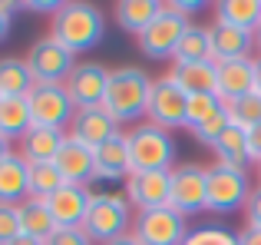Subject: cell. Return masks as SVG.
<instances>
[{"label": "cell", "mask_w": 261, "mask_h": 245, "mask_svg": "<svg viewBox=\"0 0 261 245\" xmlns=\"http://www.w3.org/2000/svg\"><path fill=\"white\" fill-rule=\"evenodd\" d=\"M17 215H20V235H30L37 242H46L53 232H57V222H53L50 209H46L43 199H27L17 206Z\"/></svg>", "instance_id": "25"}, {"label": "cell", "mask_w": 261, "mask_h": 245, "mask_svg": "<svg viewBox=\"0 0 261 245\" xmlns=\"http://www.w3.org/2000/svg\"><path fill=\"white\" fill-rule=\"evenodd\" d=\"M255 93H261V53L255 57Z\"/></svg>", "instance_id": "45"}, {"label": "cell", "mask_w": 261, "mask_h": 245, "mask_svg": "<svg viewBox=\"0 0 261 245\" xmlns=\"http://www.w3.org/2000/svg\"><path fill=\"white\" fill-rule=\"evenodd\" d=\"M50 37H57L73 57L96 50L106 37V13L96 4H86V0L60 4V10L50 17Z\"/></svg>", "instance_id": "1"}, {"label": "cell", "mask_w": 261, "mask_h": 245, "mask_svg": "<svg viewBox=\"0 0 261 245\" xmlns=\"http://www.w3.org/2000/svg\"><path fill=\"white\" fill-rule=\"evenodd\" d=\"M189 232H192L189 219L182 212H175L172 206L136 212V219H133V235L142 245H185Z\"/></svg>", "instance_id": "7"}, {"label": "cell", "mask_w": 261, "mask_h": 245, "mask_svg": "<svg viewBox=\"0 0 261 245\" xmlns=\"http://www.w3.org/2000/svg\"><path fill=\"white\" fill-rule=\"evenodd\" d=\"M0 100H4V96H0Z\"/></svg>", "instance_id": "49"}, {"label": "cell", "mask_w": 261, "mask_h": 245, "mask_svg": "<svg viewBox=\"0 0 261 245\" xmlns=\"http://www.w3.org/2000/svg\"><path fill=\"white\" fill-rule=\"evenodd\" d=\"M248 136V156H251V162H261V126H255L251 129V133H245Z\"/></svg>", "instance_id": "41"}, {"label": "cell", "mask_w": 261, "mask_h": 245, "mask_svg": "<svg viewBox=\"0 0 261 245\" xmlns=\"http://www.w3.org/2000/svg\"><path fill=\"white\" fill-rule=\"evenodd\" d=\"M215 20L255 33V27L261 23V0H218L215 4Z\"/></svg>", "instance_id": "27"}, {"label": "cell", "mask_w": 261, "mask_h": 245, "mask_svg": "<svg viewBox=\"0 0 261 245\" xmlns=\"http://www.w3.org/2000/svg\"><path fill=\"white\" fill-rule=\"evenodd\" d=\"M60 186H66L53 162H30V199H50Z\"/></svg>", "instance_id": "31"}, {"label": "cell", "mask_w": 261, "mask_h": 245, "mask_svg": "<svg viewBox=\"0 0 261 245\" xmlns=\"http://www.w3.org/2000/svg\"><path fill=\"white\" fill-rule=\"evenodd\" d=\"M222 100H218V93H198V96H189V103H185V129H195L198 122H205L208 116H215L218 110H222Z\"/></svg>", "instance_id": "32"}, {"label": "cell", "mask_w": 261, "mask_h": 245, "mask_svg": "<svg viewBox=\"0 0 261 245\" xmlns=\"http://www.w3.org/2000/svg\"><path fill=\"white\" fill-rule=\"evenodd\" d=\"M185 103H189V93L175 83L169 73L152 80V93H149V113H146V122L159 129H178L185 126Z\"/></svg>", "instance_id": "9"}, {"label": "cell", "mask_w": 261, "mask_h": 245, "mask_svg": "<svg viewBox=\"0 0 261 245\" xmlns=\"http://www.w3.org/2000/svg\"><path fill=\"white\" fill-rule=\"evenodd\" d=\"M169 77H172L189 96L218 90V63L215 60H205V63H172Z\"/></svg>", "instance_id": "22"}, {"label": "cell", "mask_w": 261, "mask_h": 245, "mask_svg": "<svg viewBox=\"0 0 261 245\" xmlns=\"http://www.w3.org/2000/svg\"><path fill=\"white\" fill-rule=\"evenodd\" d=\"M166 7H169L172 13H178V17H185V20H192L198 10H205L202 0H166Z\"/></svg>", "instance_id": "38"}, {"label": "cell", "mask_w": 261, "mask_h": 245, "mask_svg": "<svg viewBox=\"0 0 261 245\" xmlns=\"http://www.w3.org/2000/svg\"><path fill=\"white\" fill-rule=\"evenodd\" d=\"M20 4H7V0H0V43H4L7 37H10V27H13V10H17Z\"/></svg>", "instance_id": "39"}, {"label": "cell", "mask_w": 261, "mask_h": 245, "mask_svg": "<svg viewBox=\"0 0 261 245\" xmlns=\"http://www.w3.org/2000/svg\"><path fill=\"white\" fill-rule=\"evenodd\" d=\"M175 63H205L212 60V30L202 23H192L185 30V37L178 40V50H175Z\"/></svg>", "instance_id": "29"}, {"label": "cell", "mask_w": 261, "mask_h": 245, "mask_svg": "<svg viewBox=\"0 0 261 245\" xmlns=\"http://www.w3.org/2000/svg\"><path fill=\"white\" fill-rule=\"evenodd\" d=\"M53 166L60 169L66 186H89V182H96V149L83 146L80 139L66 133L60 153L53 156Z\"/></svg>", "instance_id": "15"}, {"label": "cell", "mask_w": 261, "mask_h": 245, "mask_svg": "<svg viewBox=\"0 0 261 245\" xmlns=\"http://www.w3.org/2000/svg\"><path fill=\"white\" fill-rule=\"evenodd\" d=\"M133 206L122 192H93V206L83 222V232L93 239V245H109L119 235L133 232Z\"/></svg>", "instance_id": "4"}, {"label": "cell", "mask_w": 261, "mask_h": 245, "mask_svg": "<svg viewBox=\"0 0 261 245\" xmlns=\"http://www.w3.org/2000/svg\"><path fill=\"white\" fill-rule=\"evenodd\" d=\"M10 245H43V242H37V239H30V235H20V239H13Z\"/></svg>", "instance_id": "46"}, {"label": "cell", "mask_w": 261, "mask_h": 245, "mask_svg": "<svg viewBox=\"0 0 261 245\" xmlns=\"http://www.w3.org/2000/svg\"><path fill=\"white\" fill-rule=\"evenodd\" d=\"M255 169H258V186H261V162H258V166H255Z\"/></svg>", "instance_id": "48"}, {"label": "cell", "mask_w": 261, "mask_h": 245, "mask_svg": "<svg viewBox=\"0 0 261 245\" xmlns=\"http://www.w3.org/2000/svg\"><path fill=\"white\" fill-rule=\"evenodd\" d=\"M129 142V166L133 173H172L178 166V146L169 129L152 122H139L126 133Z\"/></svg>", "instance_id": "3"}, {"label": "cell", "mask_w": 261, "mask_h": 245, "mask_svg": "<svg viewBox=\"0 0 261 245\" xmlns=\"http://www.w3.org/2000/svg\"><path fill=\"white\" fill-rule=\"evenodd\" d=\"M169 206L182 212L185 219L205 209V166L198 162H178L172 169V192Z\"/></svg>", "instance_id": "11"}, {"label": "cell", "mask_w": 261, "mask_h": 245, "mask_svg": "<svg viewBox=\"0 0 261 245\" xmlns=\"http://www.w3.org/2000/svg\"><path fill=\"white\" fill-rule=\"evenodd\" d=\"M63 139H66V133L30 126V129H27V136L20 139V149H17V153L23 156L27 162H53V156L60 153Z\"/></svg>", "instance_id": "23"}, {"label": "cell", "mask_w": 261, "mask_h": 245, "mask_svg": "<svg viewBox=\"0 0 261 245\" xmlns=\"http://www.w3.org/2000/svg\"><path fill=\"white\" fill-rule=\"evenodd\" d=\"M245 226H251V229H261V186L251 189V195H248V202H245Z\"/></svg>", "instance_id": "37"}, {"label": "cell", "mask_w": 261, "mask_h": 245, "mask_svg": "<svg viewBox=\"0 0 261 245\" xmlns=\"http://www.w3.org/2000/svg\"><path fill=\"white\" fill-rule=\"evenodd\" d=\"M13 153H17V149H13V142H10V139H4V136H0V162H7V159H10Z\"/></svg>", "instance_id": "43"}, {"label": "cell", "mask_w": 261, "mask_h": 245, "mask_svg": "<svg viewBox=\"0 0 261 245\" xmlns=\"http://www.w3.org/2000/svg\"><path fill=\"white\" fill-rule=\"evenodd\" d=\"M208 30H212V60L215 63L251 57V50H255V37L248 30H238V27L222 23V20H212Z\"/></svg>", "instance_id": "18"}, {"label": "cell", "mask_w": 261, "mask_h": 245, "mask_svg": "<svg viewBox=\"0 0 261 245\" xmlns=\"http://www.w3.org/2000/svg\"><path fill=\"white\" fill-rule=\"evenodd\" d=\"M129 173H133L129 142H126V133H119L96 149V182H126Z\"/></svg>", "instance_id": "19"}, {"label": "cell", "mask_w": 261, "mask_h": 245, "mask_svg": "<svg viewBox=\"0 0 261 245\" xmlns=\"http://www.w3.org/2000/svg\"><path fill=\"white\" fill-rule=\"evenodd\" d=\"M66 133H70L73 139H80L83 146H89V149H99L102 142H109L113 136H119L122 129L102 106H93V110H76V116H73Z\"/></svg>", "instance_id": "16"}, {"label": "cell", "mask_w": 261, "mask_h": 245, "mask_svg": "<svg viewBox=\"0 0 261 245\" xmlns=\"http://www.w3.org/2000/svg\"><path fill=\"white\" fill-rule=\"evenodd\" d=\"M228 113H225V106L215 113V116H208L205 122H198L195 129H192V136H195V142H202V146H208V149H215V142L222 139L225 133H228Z\"/></svg>", "instance_id": "33"}, {"label": "cell", "mask_w": 261, "mask_h": 245, "mask_svg": "<svg viewBox=\"0 0 261 245\" xmlns=\"http://www.w3.org/2000/svg\"><path fill=\"white\" fill-rule=\"evenodd\" d=\"M109 245H142V242L136 239L133 232H126V235H119V239H116V242H109Z\"/></svg>", "instance_id": "44"}, {"label": "cell", "mask_w": 261, "mask_h": 245, "mask_svg": "<svg viewBox=\"0 0 261 245\" xmlns=\"http://www.w3.org/2000/svg\"><path fill=\"white\" fill-rule=\"evenodd\" d=\"M13 239H20L17 206H0V245H10Z\"/></svg>", "instance_id": "35"}, {"label": "cell", "mask_w": 261, "mask_h": 245, "mask_svg": "<svg viewBox=\"0 0 261 245\" xmlns=\"http://www.w3.org/2000/svg\"><path fill=\"white\" fill-rule=\"evenodd\" d=\"M149 93H152V77L139 66H119L109 70V86L102 96V110L119 126H139L149 113Z\"/></svg>", "instance_id": "2"}, {"label": "cell", "mask_w": 261, "mask_h": 245, "mask_svg": "<svg viewBox=\"0 0 261 245\" xmlns=\"http://www.w3.org/2000/svg\"><path fill=\"white\" fill-rule=\"evenodd\" d=\"M251 37H255V50H258V53H261V23H258V27H255V33H251Z\"/></svg>", "instance_id": "47"}, {"label": "cell", "mask_w": 261, "mask_h": 245, "mask_svg": "<svg viewBox=\"0 0 261 245\" xmlns=\"http://www.w3.org/2000/svg\"><path fill=\"white\" fill-rule=\"evenodd\" d=\"M66 93L76 103V110H93V106H102V96H106L109 86V70L102 63H76L73 73L66 77Z\"/></svg>", "instance_id": "13"}, {"label": "cell", "mask_w": 261, "mask_h": 245, "mask_svg": "<svg viewBox=\"0 0 261 245\" xmlns=\"http://www.w3.org/2000/svg\"><path fill=\"white\" fill-rule=\"evenodd\" d=\"M27 103H30L33 126H40V129L66 133L73 116H76V103L70 100V93H66L63 83H37L33 93L27 96Z\"/></svg>", "instance_id": "6"}, {"label": "cell", "mask_w": 261, "mask_h": 245, "mask_svg": "<svg viewBox=\"0 0 261 245\" xmlns=\"http://www.w3.org/2000/svg\"><path fill=\"white\" fill-rule=\"evenodd\" d=\"M218 100L231 103L238 96L255 93V57H242V60H225L218 63Z\"/></svg>", "instance_id": "17"}, {"label": "cell", "mask_w": 261, "mask_h": 245, "mask_svg": "<svg viewBox=\"0 0 261 245\" xmlns=\"http://www.w3.org/2000/svg\"><path fill=\"white\" fill-rule=\"evenodd\" d=\"M30 126H33V119H30V103H27V96H4L0 100V136H4V139L20 142Z\"/></svg>", "instance_id": "26"}, {"label": "cell", "mask_w": 261, "mask_h": 245, "mask_svg": "<svg viewBox=\"0 0 261 245\" xmlns=\"http://www.w3.org/2000/svg\"><path fill=\"white\" fill-rule=\"evenodd\" d=\"M37 77L20 57H0V96H30Z\"/></svg>", "instance_id": "24"}, {"label": "cell", "mask_w": 261, "mask_h": 245, "mask_svg": "<svg viewBox=\"0 0 261 245\" xmlns=\"http://www.w3.org/2000/svg\"><path fill=\"white\" fill-rule=\"evenodd\" d=\"M192 27V20L178 17L166 7V10L159 13V17L152 20V23L146 27V30L136 37V43H139V53L149 60H172L175 50H178V40L185 37V30Z\"/></svg>", "instance_id": "8"}, {"label": "cell", "mask_w": 261, "mask_h": 245, "mask_svg": "<svg viewBox=\"0 0 261 245\" xmlns=\"http://www.w3.org/2000/svg\"><path fill=\"white\" fill-rule=\"evenodd\" d=\"M212 153H215V162L231 166V169H245V173H248V166H255L251 156H248V136H245L242 129H235V126H228V133L215 142Z\"/></svg>", "instance_id": "28"}, {"label": "cell", "mask_w": 261, "mask_h": 245, "mask_svg": "<svg viewBox=\"0 0 261 245\" xmlns=\"http://www.w3.org/2000/svg\"><path fill=\"white\" fill-rule=\"evenodd\" d=\"M50 209L57 229H83L89 206H93V189L89 186H60L50 199H43Z\"/></svg>", "instance_id": "14"}, {"label": "cell", "mask_w": 261, "mask_h": 245, "mask_svg": "<svg viewBox=\"0 0 261 245\" xmlns=\"http://www.w3.org/2000/svg\"><path fill=\"white\" fill-rule=\"evenodd\" d=\"M20 10H30V13H57L60 10V4L57 0H27V4H20Z\"/></svg>", "instance_id": "40"}, {"label": "cell", "mask_w": 261, "mask_h": 245, "mask_svg": "<svg viewBox=\"0 0 261 245\" xmlns=\"http://www.w3.org/2000/svg\"><path fill=\"white\" fill-rule=\"evenodd\" d=\"M43 245H93V239H89L83 229H57Z\"/></svg>", "instance_id": "36"}, {"label": "cell", "mask_w": 261, "mask_h": 245, "mask_svg": "<svg viewBox=\"0 0 261 245\" xmlns=\"http://www.w3.org/2000/svg\"><path fill=\"white\" fill-rule=\"evenodd\" d=\"M185 245H238V232L225 226H198L189 232Z\"/></svg>", "instance_id": "34"}, {"label": "cell", "mask_w": 261, "mask_h": 245, "mask_svg": "<svg viewBox=\"0 0 261 245\" xmlns=\"http://www.w3.org/2000/svg\"><path fill=\"white\" fill-rule=\"evenodd\" d=\"M27 63H30L37 83H66V77L76 66V57L60 43L57 37H40L37 43L27 50Z\"/></svg>", "instance_id": "10"}, {"label": "cell", "mask_w": 261, "mask_h": 245, "mask_svg": "<svg viewBox=\"0 0 261 245\" xmlns=\"http://www.w3.org/2000/svg\"><path fill=\"white\" fill-rule=\"evenodd\" d=\"M251 189L255 186H251V176L245 169H231V166H222V162L205 166V209L208 212L228 215L245 209Z\"/></svg>", "instance_id": "5"}, {"label": "cell", "mask_w": 261, "mask_h": 245, "mask_svg": "<svg viewBox=\"0 0 261 245\" xmlns=\"http://www.w3.org/2000/svg\"><path fill=\"white\" fill-rule=\"evenodd\" d=\"M162 10H166V0H119L113 7V20L119 23V30L139 37Z\"/></svg>", "instance_id": "21"}, {"label": "cell", "mask_w": 261, "mask_h": 245, "mask_svg": "<svg viewBox=\"0 0 261 245\" xmlns=\"http://www.w3.org/2000/svg\"><path fill=\"white\" fill-rule=\"evenodd\" d=\"M238 245H261V229L245 226L242 232H238Z\"/></svg>", "instance_id": "42"}, {"label": "cell", "mask_w": 261, "mask_h": 245, "mask_svg": "<svg viewBox=\"0 0 261 245\" xmlns=\"http://www.w3.org/2000/svg\"><path fill=\"white\" fill-rule=\"evenodd\" d=\"M228 122L242 133H251L255 126H261V93H248V96H238L231 103H225Z\"/></svg>", "instance_id": "30"}, {"label": "cell", "mask_w": 261, "mask_h": 245, "mask_svg": "<svg viewBox=\"0 0 261 245\" xmlns=\"http://www.w3.org/2000/svg\"><path fill=\"white\" fill-rule=\"evenodd\" d=\"M169 192H172V173H129V179L122 182V195L136 212L169 206Z\"/></svg>", "instance_id": "12"}, {"label": "cell", "mask_w": 261, "mask_h": 245, "mask_svg": "<svg viewBox=\"0 0 261 245\" xmlns=\"http://www.w3.org/2000/svg\"><path fill=\"white\" fill-rule=\"evenodd\" d=\"M30 199V162L13 153L0 162V206H20Z\"/></svg>", "instance_id": "20"}]
</instances>
